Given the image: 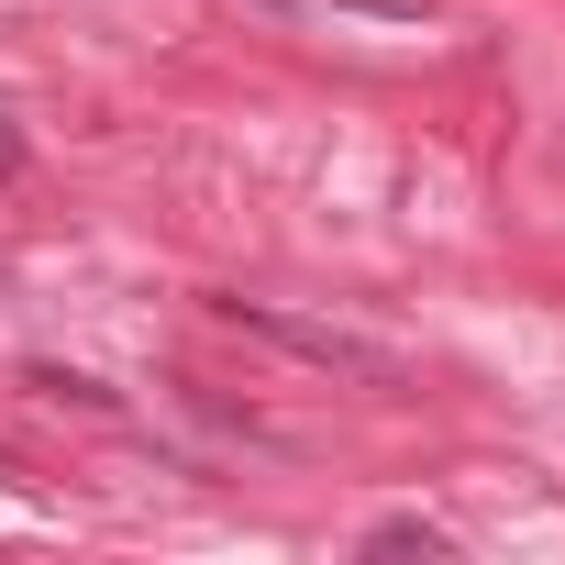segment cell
<instances>
[{
  "instance_id": "cell-1",
  "label": "cell",
  "mask_w": 565,
  "mask_h": 565,
  "mask_svg": "<svg viewBox=\"0 0 565 565\" xmlns=\"http://www.w3.org/2000/svg\"><path fill=\"white\" fill-rule=\"evenodd\" d=\"M244 333H266V344H289V355H311V366H333V377H366V388H388L399 377V355H377V344H355V333H322V322H289V311H266V300H222Z\"/></svg>"
},
{
  "instance_id": "cell-2",
  "label": "cell",
  "mask_w": 565,
  "mask_h": 565,
  "mask_svg": "<svg viewBox=\"0 0 565 565\" xmlns=\"http://www.w3.org/2000/svg\"><path fill=\"white\" fill-rule=\"evenodd\" d=\"M366 554H444V532H433V521H377Z\"/></svg>"
},
{
  "instance_id": "cell-3",
  "label": "cell",
  "mask_w": 565,
  "mask_h": 565,
  "mask_svg": "<svg viewBox=\"0 0 565 565\" xmlns=\"http://www.w3.org/2000/svg\"><path fill=\"white\" fill-rule=\"evenodd\" d=\"M34 388H45V399H78V411H111V388H89V377H67V366H34Z\"/></svg>"
},
{
  "instance_id": "cell-4",
  "label": "cell",
  "mask_w": 565,
  "mask_h": 565,
  "mask_svg": "<svg viewBox=\"0 0 565 565\" xmlns=\"http://www.w3.org/2000/svg\"><path fill=\"white\" fill-rule=\"evenodd\" d=\"M344 12H388V23H422L433 0H344Z\"/></svg>"
}]
</instances>
